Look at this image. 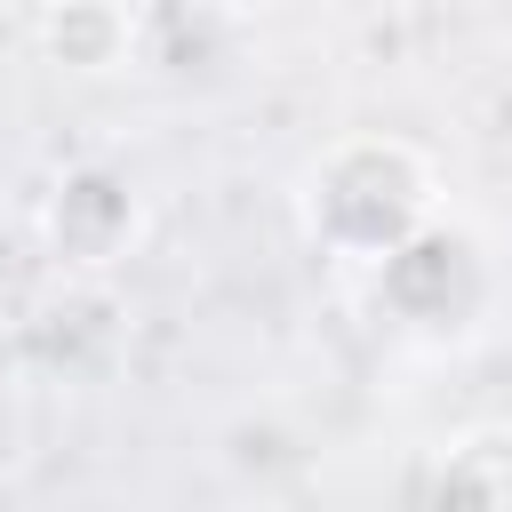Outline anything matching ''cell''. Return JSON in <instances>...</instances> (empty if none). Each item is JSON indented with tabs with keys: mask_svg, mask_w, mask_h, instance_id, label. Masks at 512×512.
I'll use <instances>...</instances> for the list:
<instances>
[{
	"mask_svg": "<svg viewBox=\"0 0 512 512\" xmlns=\"http://www.w3.org/2000/svg\"><path fill=\"white\" fill-rule=\"evenodd\" d=\"M40 56L72 80H104L136 56V8L128 0H48L40 8Z\"/></svg>",
	"mask_w": 512,
	"mask_h": 512,
	"instance_id": "obj_3",
	"label": "cell"
},
{
	"mask_svg": "<svg viewBox=\"0 0 512 512\" xmlns=\"http://www.w3.org/2000/svg\"><path fill=\"white\" fill-rule=\"evenodd\" d=\"M304 232L344 264H392L416 232L440 224V176L400 136H336L296 176Z\"/></svg>",
	"mask_w": 512,
	"mask_h": 512,
	"instance_id": "obj_1",
	"label": "cell"
},
{
	"mask_svg": "<svg viewBox=\"0 0 512 512\" xmlns=\"http://www.w3.org/2000/svg\"><path fill=\"white\" fill-rule=\"evenodd\" d=\"M424 512H512V424H472L432 448Z\"/></svg>",
	"mask_w": 512,
	"mask_h": 512,
	"instance_id": "obj_2",
	"label": "cell"
},
{
	"mask_svg": "<svg viewBox=\"0 0 512 512\" xmlns=\"http://www.w3.org/2000/svg\"><path fill=\"white\" fill-rule=\"evenodd\" d=\"M496 8H504V16H512V0H496Z\"/></svg>",
	"mask_w": 512,
	"mask_h": 512,
	"instance_id": "obj_5",
	"label": "cell"
},
{
	"mask_svg": "<svg viewBox=\"0 0 512 512\" xmlns=\"http://www.w3.org/2000/svg\"><path fill=\"white\" fill-rule=\"evenodd\" d=\"M208 8H224V16H280L288 0H208Z\"/></svg>",
	"mask_w": 512,
	"mask_h": 512,
	"instance_id": "obj_4",
	"label": "cell"
}]
</instances>
